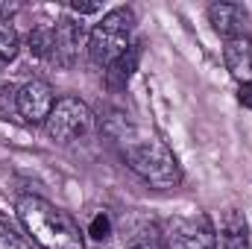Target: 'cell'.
<instances>
[{
  "instance_id": "2",
  "label": "cell",
  "mask_w": 252,
  "mask_h": 249,
  "mask_svg": "<svg viewBox=\"0 0 252 249\" xmlns=\"http://www.w3.org/2000/svg\"><path fill=\"white\" fill-rule=\"evenodd\" d=\"M121 153L126 164L147 182L158 190H170L182 182V167L173 156V150L153 132H138L129 129L121 138Z\"/></svg>"
},
{
  "instance_id": "9",
  "label": "cell",
  "mask_w": 252,
  "mask_h": 249,
  "mask_svg": "<svg viewBox=\"0 0 252 249\" xmlns=\"http://www.w3.org/2000/svg\"><path fill=\"white\" fill-rule=\"evenodd\" d=\"M208 21H211L214 32L229 41V38H235V35H244L247 9H244L241 3H211V6H208Z\"/></svg>"
},
{
  "instance_id": "10",
  "label": "cell",
  "mask_w": 252,
  "mask_h": 249,
  "mask_svg": "<svg viewBox=\"0 0 252 249\" xmlns=\"http://www.w3.org/2000/svg\"><path fill=\"white\" fill-rule=\"evenodd\" d=\"M223 62H226L229 73H232L238 82H252V38L247 32L226 41V47H223Z\"/></svg>"
},
{
  "instance_id": "14",
  "label": "cell",
  "mask_w": 252,
  "mask_h": 249,
  "mask_svg": "<svg viewBox=\"0 0 252 249\" xmlns=\"http://www.w3.org/2000/svg\"><path fill=\"white\" fill-rule=\"evenodd\" d=\"M18 53H21L18 30H15L9 21H3V24H0V70L15 62V59H18Z\"/></svg>"
},
{
  "instance_id": "16",
  "label": "cell",
  "mask_w": 252,
  "mask_h": 249,
  "mask_svg": "<svg viewBox=\"0 0 252 249\" xmlns=\"http://www.w3.org/2000/svg\"><path fill=\"white\" fill-rule=\"evenodd\" d=\"M88 235L94 238V241H109V235H112V223H109V217L100 211V214H94V220H91V226H88Z\"/></svg>"
},
{
  "instance_id": "17",
  "label": "cell",
  "mask_w": 252,
  "mask_h": 249,
  "mask_svg": "<svg viewBox=\"0 0 252 249\" xmlns=\"http://www.w3.org/2000/svg\"><path fill=\"white\" fill-rule=\"evenodd\" d=\"M100 12V3H70V15L82 18V15H94Z\"/></svg>"
},
{
  "instance_id": "15",
  "label": "cell",
  "mask_w": 252,
  "mask_h": 249,
  "mask_svg": "<svg viewBox=\"0 0 252 249\" xmlns=\"http://www.w3.org/2000/svg\"><path fill=\"white\" fill-rule=\"evenodd\" d=\"M0 249H30V241L18 235L6 220H0Z\"/></svg>"
},
{
  "instance_id": "13",
  "label": "cell",
  "mask_w": 252,
  "mask_h": 249,
  "mask_svg": "<svg viewBox=\"0 0 252 249\" xmlns=\"http://www.w3.org/2000/svg\"><path fill=\"white\" fill-rule=\"evenodd\" d=\"M126 249H164V238H161V229H156L153 223L147 226H138L132 229V235L126 238Z\"/></svg>"
},
{
  "instance_id": "8",
  "label": "cell",
  "mask_w": 252,
  "mask_h": 249,
  "mask_svg": "<svg viewBox=\"0 0 252 249\" xmlns=\"http://www.w3.org/2000/svg\"><path fill=\"white\" fill-rule=\"evenodd\" d=\"M214 249H250V223H247L244 211H238V208L223 211Z\"/></svg>"
},
{
  "instance_id": "6",
  "label": "cell",
  "mask_w": 252,
  "mask_h": 249,
  "mask_svg": "<svg viewBox=\"0 0 252 249\" xmlns=\"http://www.w3.org/2000/svg\"><path fill=\"white\" fill-rule=\"evenodd\" d=\"M53 106H56V97L44 79H30L15 91V109H18L21 121H27V124H47Z\"/></svg>"
},
{
  "instance_id": "5",
  "label": "cell",
  "mask_w": 252,
  "mask_h": 249,
  "mask_svg": "<svg viewBox=\"0 0 252 249\" xmlns=\"http://www.w3.org/2000/svg\"><path fill=\"white\" fill-rule=\"evenodd\" d=\"M44 129H47V138L56 144L79 141L94 129V112L76 97H62V100H56Z\"/></svg>"
},
{
  "instance_id": "11",
  "label": "cell",
  "mask_w": 252,
  "mask_h": 249,
  "mask_svg": "<svg viewBox=\"0 0 252 249\" xmlns=\"http://www.w3.org/2000/svg\"><path fill=\"white\" fill-rule=\"evenodd\" d=\"M138 47L132 44L129 50H126L124 56L118 59L115 64H109L106 67V76H109V85H115V88H124L126 82L132 79V73H135V67H138Z\"/></svg>"
},
{
  "instance_id": "18",
  "label": "cell",
  "mask_w": 252,
  "mask_h": 249,
  "mask_svg": "<svg viewBox=\"0 0 252 249\" xmlns=\"http://www.w3.org/2000/svg\"><path fill=\"white\" fill-rule=\"evenodd\" d=\"M238 103H241L244 109H252V82H241V88H238Z\"/></svg>"
},
{
  "instance_id": "1",
  "label": "cell",
  "mask_w": 252,
  "mask_h": 249,
  "mask_svg": "<svg viewBox=\"0 0 252 249\" xmlns=\"http://www.w3.org/2000/svg\"><path fill=\"white\" fill-rule=\"evenodd\" d=\"M18 220L32 244L41 249H85L82 232L73 217L44 196L27 193L18 199Z\"/></svg>"
},
{
  "instance_id": "4",
  "label": "cell",
  "mask_w": 252,
  "mask_h": 249,
  "mask_svg": "<svg viewBox=\"0 0 252 249\" xmlns=\"http://www.w3.org/2000/svg\"><path fill=\"white\" fill-rule=\"evenodd\" d=\"M164 249H214L217 247V229L208 214H176L161 226Z\"/></svg>"
},
{
  "instance_id": "3",
  "label": "cell",
  "mask_w": 252,
  "mask_h": 249,
  "mask_svg": "<svg viewBox=\"0 0 252 249\" xmlns=\"http://www.w3.org/2000/svg\"><path fill=\"white\" fill-rule=\"evenodd\" d=\"M132 30H135V15L132 9L118 6L106 12L88 32V56L100 67L115 64L126 50L132 47Z\"/></svg>"
},
{
  "instance_id": "7",
  "label": "cell",
  "mask_w": 252,
  "mask_h": 249,
  "mask_svg": "<svg viewBox=\"0 0 252 249\" xmlns=\"http://www.w3.org/2000/svg\"><path fill=\"white\" fill-rule=\"evenodd\" d=\"M56 30V62L59 64H73V59L79 56V47L88 41V27H85V21L82 18H76V15H64L59 18V24L53 27Z\"/></svg>"
},
{
  "instance_id": "12",
  "label": "cell",
  "mask_w": 252,
  "mask_h": 249,
  "mask_svg": "<svg viewBox=\"0 0 252 249\" xmlns=\"http://www.w3.org/2000/svg\"><path fill=\"white\" fill-rule=\"evenodd\" d=\"M30 53L35 59H53L56 62V30L53 27H35L30 32Z\"/></svg>"
}]
</instances>
